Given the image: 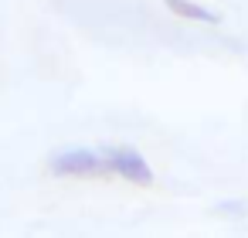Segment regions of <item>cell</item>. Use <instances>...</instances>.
Listing matches in <instances>:
<instances>
[{"mask_svg": "<svg viewBox=\"0 0 248 238\" xmlns=\"http://www.w3.org/2000/svg\"><path fill=\"white\" fill-rule=\"evenodd\" d=\"M112 177L133 184V187H153V167L146 163V157L133 146H123V143H109V146H99Z\"/></svg>", "mask_w": 248, "mask_h": 238, "instance_id": "cell-2", "label": "cell"}, {"mask_svg": "<svg viewBox=\"0 0 248 238\" xmlns=\"http://www.w3.org/2000/svg\"><path fill=\"white\" fill-rule=\"evenodd\" d=\"M163 7H167L173 17H180V21H194V24H217V21H221L211 7L197 4V0H163Z\"/></svg>", "mask_w": 248, "mask_h": 238, "instance_id": "cell-3", "label": "cell"}, {"mask_svg": "<svg viewBox=\"0 0 248 238\" xmlns=\"http://www.w3.org/2000/svg\"><path fill=\"white\" fill-rule=\"evenodd\" d=\"M48 170L55 177H82V180L112 177L102 150H89V146H65V150L51 153L48 157Z\"/></svg>", "mask_w": 248, "mask_h": 238, "instance_id": "cell-1", "label": "cell"}]
</instances>
